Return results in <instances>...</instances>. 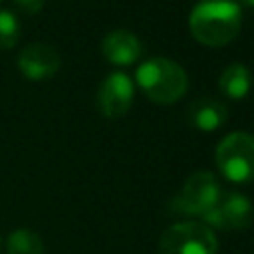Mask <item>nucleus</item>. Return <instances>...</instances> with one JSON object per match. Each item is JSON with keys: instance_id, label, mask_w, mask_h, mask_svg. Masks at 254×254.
<instances>
[{"instance_id": "nucleus-1", "label": "nucleus", "mask_w": 254, "mask_h": 254, "mask_svg": "<svg viewBox=\"0 0 254 254\" xmlns=\"http://www.w3.org/2000/svg\"><path fill=\"white\" fill-rule=\"evenodd\" d=\"M242 24L240 4L234 0H200L189 14V30L198 44L220 48L230 44Z\"/></svg>"}, {"instance_id": "nucleus-2", "label": "nucleus", "mask_w": 254, "mask_h": 254, "mask_svg": "<svg viewBox=\"0 0 254 254\" xmlns=\"http://www.w3.org/2000/svg\"><path fill=\"white\" fill-rule=\"evenodd\" d=\"M135 81L139 89L159 105L179 101L189 87L187 71L177 62L167 58L145 60L135 71Z\"/></svg>"}, {"instance_id": "nucleus-3", "label": "nucleus", "mask_w": 254, "mask_h": 254, "mask_svg": "<svg viewBox=\"0 0 254 254\" xmlns=\"http://www.w3.org/2000/svg\"><path fill=\"white\" fill-rule=\"evenodd\" d=\"M216 167L228 183L254 181V135L244 131L226 135L216 147Z\"/></svg>"}, {"instance_id": "nucleus-4", "label": "nucleus", "mask_w": 254, "mask_h": 254, "mask_svg": "<svg viewBox=\"0 0 254 254\" xmlns=\"http://www.w3.org/2000/svg\"><path fill=\"white\" fill-rule=\"evenodd\" d=\"M220 196H222V190H220L218 179L208 171H198V173H192L185 181L181 192L169 200V210L198 218L202 212L216 206Z\"/></svg>"}, {"instance_id": "nucleus-5", "label": "nucleus", "mask_w": 254, "mask_h": 254, "mask_svg": "<svg viewBox=\"0 0 254 254\" xmlns=\"http://www.w3.org/2000/svg\"><path fill=\"white\" fill-rule=\"evenodd\" d=\"M159 254H218V240L202 222H177L163 230Z\"/></svg>"}, {"instance_id": "nucleus-6", "label": "nucleus", "mask_w": 254, "mask_h": 254, "mask_svg": "<svg viewBox=\"0 0 254 254\" xmlns=\"http://www.w3.org/2000/svg\"><path fill=\"white\" fill-rule=\"evenodd\" d=\"M135 99L133 79L123 71H111L97 89V107L107 119H119L129 113Z\"/></svg>"}, {"instance_id": "nucleus-7", "label": "nucleus", "mask_w": 254, "mask_h": 254, "mask_svg": "<svg viewBox=\"0 0 254 254\" xmlns=\"http://www.w3.org/2000/svg\"><path fill=\"white\" fill-rule=\"evenodd\" d=\"M16 64L24 77L32 81H42L54 77L60 71L62 58L54 46L44 42H32L24 46V50L18 54Z\"/></svg>"}, {"instance_id": "nucleus-8", "label": "nucleus", "mask_w": 254, "mask_h": 254, "mask_svg": "<svg viewBox=\"0 0 254 254\" xmlns=\"http://www.w3.org/2000/svg\"><path fill=\"white\" fill-rule=\"evenodd\" d=\"M101 54L113 65H131L141 58L143 46L135 34L127 30H115L101 40Z\"/></svg>"}, {"instance_id": "nucleus-9", "label": "nucleus", "mask_w": 254, "mask_h": 254, "mask_svg": "<svg viewBox=\"0 0 254 254\" xmlns=\"http://www.w3.org/2000/svg\"><path fill=\"white\" fill-rule=\"evenodd\" d=\"M189 123L198 131H216L228 119V109L220 99L200 97L194 99L187 109Z\"/></svg>"}, {"instance_id": "nucleus-10", "label": "nucleus", "mask_w": 254, "mask_h": 254, "mask_svg": "<svg viewBox=\"0 0 254 254\" xmlns=\"http://www.w3.org/2000/svg\"><path fill=\"white\" fill-rule=\"evenodd\" d=\"M218 210L224 230H244L254 220L252 202L240 192H226L218 200Z\"/></svg>"}, {"instance_id": "nucleus-11", "label": "nucleus", "mask_w": 254, "mask_h": 254, "mask_svg": "<svg viewBox=\"0 0 254 254\" xmlns=\"http://www.w3.org/2000/svg\"><path fill=\"white\" fill-rule=\"evenodd\" d=\"M218 87L230 99H244L252 89V73L244 64H230L220 73Z\"/></svg>"}, {"instance_id": "nucleus-12", "label": "nucleus", "mask_w": 254, "mask_h": 254, "mask_svg": "<svg viewBox=\"0 0 254 254\" xmlns=\"http://www.w3.org/2000/svg\"><path fill=\"white\" fill-rule=\"evenodd\" d=\"M8 254H44V242L40 234L30 228H16L6 240Z\"/></svg>"}, {"instance_id": "nucleus-13", "label": "nucleus", "mask_w": 254, "mask_h": 254, "mask_svg": "<svg viewBox=\"0 0 254 254\" xmlns=\"http://www.w3.org/2000/svg\"><path fill=\"white\" fill-rule=\"evenodd\" d=\"M22 36L20 20L10 10H0V50H12Z\"/></svg>"}, {"instance_id": "nucleus-14", "label": "nucleus", "mask_w": 254, "mask_h": 254, "mask_svg": "<svg viewBox=\"0 0 254 254\" xmlns=\"http://www.w3.org/2000/svg\"><path fill=\"white\" fill-rule=\"evenodd\" d=\"M14 6L24 14H38L44 8V0H14Z\"/></svg>"}, {"instance_id": "nucleus-15", "label": "nucleus", "mask_w": 254, "mask_h": 254, "mask_svg": "<svg viewBox=\"0 0 254 254\" xmlns=\"http://www.w3.org/2000/svg\"><path fill=\"white\" fill-rule=\"evenodd\" d=\"M238 4H242L246 8H254V0H238Z\"/></svg>"}, {"instance_id": "nucleus-16", "label": "nucleus", "mask_w": 254, "mask_h": 254, "mask_svg": "<svg viewBox=\"0 0 254 254\" xmlns=\"http://www.w3.org/2000/svg\"><path fill=\"white\" fill-rule=\"evenodd\" d=\"M0 250H2V238H0Z\"/></svg>"}, {"instance_id": "nucleus-17", "label": "nucleus", "mask_w": 254, "mask_h": 254, "mask_svg": "<svg viewBox=\"0 0 254 254\" xmlns=\"http://www.w3.org/2000/svg\"><path fill=\"white\" fill-rule=\"evenodd\" d=\"M0 2H2V0H0Z\"/></svg>"}]
</instances>
